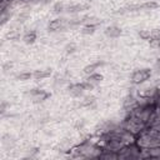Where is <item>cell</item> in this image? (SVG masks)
Segmentation results:
<instances>
[{
  "instance_id": "6da1fadb",
  "label": "cell",
  "mask_w": 160,
  "mask_h": 160,
  "mask_svg": "<svg viewBox=\"0 0 160 160\" xmlns=\"http://www.w3.org/2000/svg\"><path fill=\"white\" fill-rule=\"evenodd\" d=\"M121 126L126 131L134 134L135 136H138L139 134H141L146 129V124L145 122H142L141 120H139V119H136L134 116H130V115H126V118L121 122Z\"/></svg>"
},
{
  "instance_id": "9a60e30c",
  "label": "cell",
  "mask_w": 160,
  "mask_h": 160,
  "mask_svg": "<svg viewBox=\"0 0 160 160\" xmlns=\"http://www.w3.org/2000/svg\"><path fill=\"white\" fill-rule=\"evenodd\" d=\"M15 78H16V80H19V81H28V80H30V79L32 78V72L22 71V72H20V74H18Z\"/></svg>"
},
{
  "instance_id": "52a82bcc",
  "label": "cell",
  "mask_w": 160,
  "mask_h": 160,
  "mask_svg": "<svg viewBox=\"0 0 160 160\" xmlns=\"http://www.w3.org/2000/svg\"><path fill=\"white\" fill-rule=\"evenodd\" d=\"M104 80V76H102V74H99V72H92V74H90V75H88L86 76V79H85V81H88L89 84H91L92 86H98L101 81Z\"/></svg>"
},
{
  "instance_id": "8992f818",
  "label": "cell",
  "mask_w": 160,
  "mask_h": 160,
  "mask_svg": "<svg viewBox=\"0 0 160 160\" xmlns=\"http://www.w3.org/2000/svg\"><path fill=\"white\" fill-rule=\"evenodd\" d=\"M85 91V86H84V82H76V84H71L69 86V94L74 98H80L82 96Z\"/></svg>"
},
{
  "instance_id": "ba28073f",
  "label": "cell",
  "mask_w": 160,
  "mask_h": 160,
  "mask_svg": "<svg viewBox=\"0 0 160 160\" xmlns=\"http://www.w3.org/2000/svg\"><path fill=\"white\" fill-rule=\"evenodd\" d=\"M105 35L110 39H116L121 35V29L116 25H110L105 29Z\"/></svg>"
},
{
  "instance_id": "9c48e42d",
  "label": "cell",
  "mask_w": 160,
  "mask_h": 160,
  "mask_svg": "<svg viewBox=\"0 0 160 160\" xmlns=\"http://www.w3.org/2000/svg\"><path fill=\"white\" fill-rule=\"evenodd\" d=\"M51 76V69H39L32 72V78L35 80H44Z\"/></svg>"
},
{
  "instance_id": "7402d4cb",
  "label": "cell",
  "mask_w": 160,
  "mask_h": 160,
  "mask_svg": "<svg viewBox=\"0 0 160 160\" xmlns=\"http://www.w3.org/2000/svg\"><path fill=\"white\" fill-rule=\"evenodd\" d=\"M151 38H154V39H158V38H160V29H152L151 30Z\"/></svg>"
},
{
  "instance_id": "5bb4252c",
  "label": "cell",
  "mask_w": 160,
  "mask_h": 160,
  "mask_svg": "<svg viewBox=\"0 0 160 160\" xmlns=\"http://www.w3.org/2000/svg\"><path fill=\"white\" fill-rule=\"evenodd\" d=\"M159 6H160L159 2H156V1H154V0H149V1H146V2H144V4L141 5V9L154 10V9H158Z\"/></svg>"
},
{
  "instance_id": "277c9868",
  "label": "cell",
  "mask_w": 160,
  "mask_h": 160,
  "mask_svg": "<svg viewBox=\"0 0 160 160\" xmlns=\"http://www.w3.org/2000/svg\"><path fill=\"white\" fill-rule=\"evenodd\" d=\"M65 26H66V21H65L64 19H61V18L52 19V20H50V22L48 24L49 31H52V32L59 31V30H62Z\"/></svg>"
},
{
  "instance_id": "ffe728a7",
  "label": "cell",
  "mask_w": 160,
  "mask_h": 160,
  "mask_svg": "<svg viewBox=\"0 0 160 160\" xmlns=\"http://www.w3.org/2000/svg\"><path fill=\"white\" fill-rule=\"evenodd\" d=\"M149 45H150V48H152V49H160V38H158V39L151 38V39L149 40Z\"/></svg>"
},
{
  "instance_id": "7c38bea8",
  "label": "cell",
  "mask_w": 160,
  "mask_h": 160,
  "mask_svg": "<svg viewBox=\"0 0 160 160\" xmlns=\"http://www.w3.org/2000/svg\"><path fill=\"white\" fill-rule=\"evenodd\" d=\"M96 30V25H91V24H85L81 29H80V32L82 35H92Z\"/></svg>"
},
{
  "instance_id": "d6986e66",
  "label": "cell",
  "mask_w": 160,
  "mask_h": 160,
  "mask_svg": "<svg viewBox=\"0 0 160 160\" xmlns=\"http://www.w3.org/2000/svg\"><path fill=\"white\" fill-rule=\"evenodd\" d=\"M76 50H78V46L75 42H70V44L65 45V52L66 54H74Z\"/></svg>"
},
{
  "instance_id": "e0dca14e",
  "label": "cell",
  "mask_w": 160,
  "mask_h": 160,
  "mask_svg": "<svg viewBox=\"0 0 160 160\" xmlns=\"http://www.w3.org/2000/svg\"><path fill=\"white\" fill-rule=\"evenodd\" d=\"M138 35H139V38H140L141 40L149 41V40L151 39V30H146V29H142V30H140V31L138 32Z\"/></svg>"
},
{
  "instance_id": "ac0fdd59",
  "label": "cell",
  "mask_w": 160,
  "mask_h": 160,
  "mask_svg": "<svg viewBox=\"0 0 160 160\" xmlns=\"http://www.w3.org/2000/svg\"><path fill=\"white\" fill-rule=\"evenodd\" d=\"M65 9H66L65 4H64V2H60V1H58V2H55V4L52 5V11L56 12V14H60V12L65 11Z\"/></svg>"
},
{
  "instance_id": "3957f363",
  "label": "cell",
  "mask_w": 160,
  "mask_h": 160,
  "mask_svg": "<svg viewBox=\"0 0 160 160\" xmlns=\"http://www.w3.org/2000/svg\"><path fill=\"white\" fill-rule=\"evenodd\" d=\"M138 104H139V100H138V98H135V95L134 94H128L126 96H125V99H124V101H122V106H124V110L126 111V114L128 112H130L134 108H136L138 106Z\"/></svg>"
},
{
  "instance_id": "8fae6325",
  "label": "cell",
  "mask_w": 160,
  "mask_h": 160,
  "mask_svg": "<svg viewBox=\"0 0 160 160\" xmlns=\"http://www.w3.org/2000/svg\"><path fill=\"white\" fill-rule=\"evenodd\" d=\"M102 65V62H100V61H98V62H92V64H89V65H86L85 68H84V72L86 74V75H90V74H92V72H95L100 66Z\"/></svg>"
},
{
  "instance_id": "7a4b0ae2",
  "label": "cell",
  "mask_w": 160,
  "mask_h": 160,
  "mask_svg": "<svg viewBox=\"0 0 160 160\" xmlns=\"http://www.w3.org/2000/svg\"><path fill=\"white\" fill-rule=\"evenodd\" d=\"M151 69L150 68H144V69H136L132 71L130 76V82L132 85H140L145 81H148L151 76Z\"/></svg>"
},
{
  "instance_id": "d4e9b609",
  "label": "cell",
  "mask_w": 160,
  "mask_h": 160,
  "mask_svg": "<svg viewBox=\"0 0 160 160\" xmlns=\"http://www.w3.org/2000/svg\"><path fill=\"white\" fill-rule=\"evenodd\" d=\"M82 126H84V121H82V120H81V121H78L76 128H78V129H82Z\"/></svg>"
},
{
  "instance_id": "4fadbf2b",
  "label": "cell",
  "mask_w": 160,
  "mask_h": 160,
  "mask_svg": "<svg viewBox=\"0 0 160 160\" xmlns=\"http://www.w3.org/2000/svg\"><path fill=\"white\" fill-rule=\"evenodd\" d=\"M50 98V94L46 91V90H42L39 95H36L35 98H32L34 99V102H42V101H45L46 99H49Z\"/></svg>"
},
{
  "instance_id": "30bf717a",
  "label": "cell",
  "mask_w": 160,
  "mask_h": 160,
  "mask_svg": "<svg viewBox=\"0 0 160 160\" xmlns=\"http://www.w3.org/2000/svg\"><path fill=\"white\" fill-rule=\"evenodd\" d=\"M36 39H38V35H36V31H34V30L25 32L24 36H22V41H24L26 45H31V44H34V42L36 41Z\"/></svg>"
},
{
  "instance_id": "5b68a950",
  "label": "cell",
  "mask_w": 160,
  "mask_h": 160,
  "mask_svg": "<svg viewBox=\"0 0 160 160\" xmlns=\"http://www.w3.org/2000/svg\"><path fill=\"white\" fill-rule=\"evenodd\" d=\"M90 9V4L89 2H81V4H72V5H68L65 11L70 12V14H76V12H81L85 10Z\"/></svg>"
},
{
  "instance_id": "44dd1931",
  "label": "cell",
  "mask_w": 160,
  "mask_h": 160,
  "mask_svg": "<svg viewBox=\"0 0 160 160\" xmlns=\"http://www.w3.org/2000/svg\"><path fill=\"white\" fill-rule=\"evenodd\" d=\"M28 19H29V14L28 12H20L18 15V21L19 22H25Z\"/></svg>"
},
{
  "instance_id": "603a6c76",
  "label": "cell",
  "mask_w": 160,
  "mask_h": 160,
  "mask_svg": "<svg viewBox=\"0 0 160 160\" xmlns=\"http://www.w3.org/2000/svg\"><path fill=\"white\" fill-rule=\"evenodd\" d=\"M6 106H8V102H6V101H2L1 105H0V112H1V114H4V112L6 111Z\"/></svg>"
},
{
  "instance_id": "cb8c5ba5",
  "label": "cell",
  "mask_w": 160,
  "mask_h": 160,
  "mask_svg": "<svg viewBox=\"0 0 160 160\" xmlns=\"http://www.w3.org/2000/svg\"><path fill=\"white\" fill-rule=\"evenodd\" d=\"M11 68H12V64H11V62H6V64L4 65V70H5V71H6L8 69H11Z\"/></svg>"
},
{
  "instance_id": "2e32d148",
  "label": "cell",
  "mask_w": 160,
  "mask_h": 160,
  "mask_svg": "<svg viewBox=\"0 0 160 160\" xmlns=\"http://www.w3.org/2000/svg\"><path fill=\"white\" fill-rule=\"evenodd\" d=\"M94 102H95V98H94L92 95H88V96H84V98H82L80 105H81V106H88V108H90Z\"/></svg>"
}]
</instances>
